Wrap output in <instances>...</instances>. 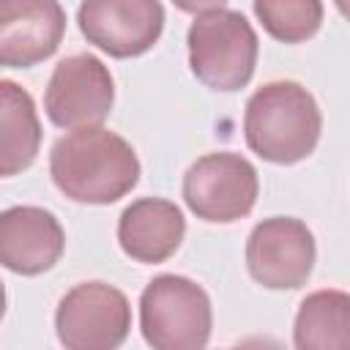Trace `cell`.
Wrapping results in <instances>:
<instances>
[{
    "mask_svg": "<svg viewBox=\"0 0 350 350\" xmlns=\"http://www.w3.org/2000/svg\"><path fill=\"white\" fill-rule=\"evenodd\" d=\"M3 314H5V287L0 282V320H3Z\"/></svg>",
    "mask_w": 350,
    "mask_h": 350,
    "instance_id": "17",
    "label": "cell"
},
{
    "mask_svg": "<svg viewBox=\"0 0 350 350\" xmlns=\"http://www.w3.org/2000/svg\"><path fill=\"white\" fill-rule=\"evenodd\" d=\"M323 115L314 96L293 82H265L252 93L243 112L246 145L265 161L295 164L306 159L320 139Z\"/></svg>",
    "mask_w": 350,
    "mask_h": 350,
    "instance_id": "2",
    "label": "cell"
},
{
    "mask_svg": "<svg viewBox=\"0 0 350 350\" xmlns=\"http://www.w3.org/2000/svg\"><path fill=\"white\" fill-rule=\"evenodd\" d=\"M191 74L211 90L232 93L249 85L260 41L241 11L213 8L197 14L186 36Z\"/></svg>",
    "mask_w": 350,
    "mask_h": 350,
    "instance_id": "3",
    "label": "cell"
},
{
    "mask_svg": "<svg viewBox=\"0 0 350 350\" xmlns=\"http://www.w3.org/2000/svg\"><path fill=\"white\" fill-rule=\"evenodd\" d=\"M41 148V120L33 96L11 82L0 79V178L25 172Z\"/></svg>",
    "mask_w": 350,
    "mask_h": 350,
    "instance_id": "13",
    "label": "cell"
},
{
    "mask_svg": "<svg viewBox=\"0 0 350 350\" xmlns=\"http://www.w3.org/2000/svg\"><path fill=\"white\" fill-rule=\"evenodd\" d=\"M260 180L249 159L232 150L200 156L183 175V200L189 211L213 224H230L252 213Z\"/></svg>",
    "mask_w": 350,
    "mask_h": 350,
    "instance_id": "5",
    "label": "cell"
},
{
    "mask_svg": "<svg viewBox=\"0 0 350 350\" xmlns=\"http://www.w3.org/2000/svg\"><path fill=\"white\" fill-rule=\"evenodd\" d=\"M55 331L68 350H112L131 331V304L107 282H82L60 298Z\"/></svg>",
    "mask_w": 350,
    "mask_h": 350,
    "instance_id": "6",
    "label": "cell"
},
{
    "mask_svg": "<svg viewBox=\"0 0 350 350\" xmlns=\"http://www.w3.org/2000/svg\"><path fill=\"white\" fill-rule=\"evenodd\" d=\"M66 232L55 213L36 205H14L0 211V265L38 276L63 257Z\"/></svg>",
    "mask_w": 350,
    "mask_h": 350,
    "instance_id": "11",
    "label": "cell"
},
{
    "mask_svg": "<svg viewBox=\"0 0 350 350\" xmlns=\"http://www.w3.org/2000/svg\"><path fill=\"white\" fill-rule=\"evenodd\" d=\"M66 33L57 0H0V66L30 68L52 57Z\"/></svg>",
    "mask_w": 350,
    "mask_h": 350,
    "instance_id": "10",
    "label": "cell"
},
{
    "mask_svg": "<svg viewBox=\"0 0 350 350\" xmlns=\"http://www.w3.org/2000/svg\"><path fill=\"white\" fill-rule=\"evenodd\" d=\"M115 101V82L109 68L96 55L63 57L44 93V109L60 129L101 126Z\"/></svg>",
    "mask_w": 350,
    "mask_h": 350,
    "instance_id": "8",
    "label": "cell"
},
{
    "mask_svg": "<svg viewBox=\"0 0 350 350\" xmlns=\"http://www.w3.org/2000/svg\"><path fill=\"white\" fill-rule=\"evenodd\" d=\"M314 235L293 216L262 219L246 241V268L268 290H295L306 284L314 268Z\"/></svg>",
    "mask_w": 350,
    "mask_h": 350,
    "instance_id": "7",
    "label": "cell"
},
{
    "mask_svg": "<svg viewBox=\"0 0 350 350\" xmlns=\"http://www.w3.org/2000/svg\"><path fill=\"white\" fill-rule=\"evenodd\" d=\"M293 342L298 350L350 347V295L345 290H317L301 301Z\"/></svg>",
    "mask_w": 350,
    "mask_h": 350,
    "instance_id": "14",
    "label": "cell"
},
{
    "mask_svg": "<svg viewBox=\"0 0 350 350\" xmlns=\"http://www.w3.org/2000/svg\"><path fill=\"white\" fill-rule=\"evenodd\" d=\"M186 235V219L180 208L161 197L134 200L118 219L120 249L145 265L164 262L172 257Z\"/></svg>",
    "mask_w": 350,
    "mask_h": 350,
    "instance_id": "12",
    "label": "cell"
},
{
    "mask_svg": "<svg viewBox=\"0 0 350 350\" xmlns=\"http://www.w3.org/2000/svg\"><path fill=\"white\" fill-rule=\"evenodd\" d=\"M254 16L271 38L301 44L320 30L323 0H254Z\"/></svg>",
    "mask_w": 350,
    "mask_h": 350,
    "instance_id": "15",
    "label": "cell"
},
{
    "mask_svg": "<svg viewBox=\"0 0 350 350\" xmlns=\"http://www.w3.org/2000/svg\"><path fill=\"white\" fill-rule=\"evenodd\" d=\"M77 22L88 44L112 57L145 55L164 30L161 0H82Z\"/></svg>",
    "mask_w": 350,
    "mask_h": 350,
    "instance_id": "9",
    "label": "cell"
},
{
    "mask_svg": "<svg viewBox=\"0 0 350 350\" xmlns=\"http://www.w3.org/2000/svg\"><path fill=\"white\" fill-rule=\"evenodd\" d=\"M208 293L178 273L153 276L139 295V328L156 350H200L211 339Z\"/></svg>",
    "mask_w": 350,
    "mask_h": 350,
    "instance_id": "4",
    "label": "cell"
},
{
    "mask_svg": "<svg viewBox=\"0 0 350 350\" xmlns=\"http://www.w3.org/2000/svg\"><path fill=\"white\" fill-rule=\"evenodd\" d=\"M49 175L68 200L109 205L137 186L139 159L120 134L104 126H82L52 145Z\"/></svg>",
    "mask_w": 350,
    "mask_h": 350,
    "instance_id": "1",
    "label": "cell"
},
{
    "mask_svg": "<svg viewBox=\"0 0 350 350\" xmlns=\"http://www.w3.org/2000/svg\"><path fill=\"white\" fill-rule=\"evenodd\" d=\"M180 11L186 14H202V11H213V8H221L227 0H172Z\"/></svg>",
    "mask_w": 350,
    "mask_h": 350,
    "instance_id": "16",
    "label": "cell"
}]
</instances>
